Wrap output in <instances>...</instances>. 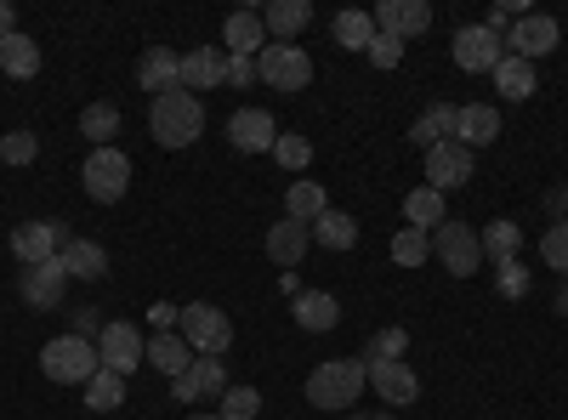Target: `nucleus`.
<instances>
[{"instance_id": "1", "label": "nucleus", "mask_w": 568, "mask_h": 420, "mask_svg": "<svg viewBox=\"0 0 568 420\" xmlns=\"http://www.w3.org/2000/svg\"><path fill=\"white\" fill-rule=\"evenodd\" d=\"M149 131H154L160 148H187V143H200V131H205V103L194 98V91H165V98L149 103Z\"/></svg>"}, {"instance_id": "2", "label": "nucleus", "mask_w": 568, "mask_h": 420, "mask_svg": "<svg viewBox=\"0 0 568 420\" xmlns=\"http://www.w3.org/2000/svg\"><path fill=\"white\" fill-rule=\"evenodd\" d=\"M364 387H369L364 358H329V363H318L313 376H307V403H313V409H336V414H347V409L358 403Z\"/></svg>"}, {"instance_id": "3", "label": "nucleus", "mask_w": 568, "mask_h": 420, "mask_svg": "<svg viewBox=\"0 0 568 420\" xmlns=\"http://www.w3.org/2000/svg\"><path fill=\"white\" fill-rule=\"evenodd\" d=\"M103 369L98 358V341H80V336H58L40 347V376L58 381V387H85L91 376Z\"/></svg>"}, {"instance_id": "4", "label": "nucleus", "mask_w": 568, "mask_h": 420, "mask_svg": "<svg viewBox=\"0 0 568 420\" xmlns=\"http://www.w3.org/2000/svg\"><path fill=\"white\" fill-rule=\"evenodd\" d=\"M80 182H85V199L91 205H120L125 188H131V160L109 143V148H91L85 165H80Z\"/></svg>"}, {"instance_id": "5", "label": "nucleus", "mask_w": 568, "mask_h": 420, "mask_svg": "<svg viewBox=\"0 0 568 420\" xmlns=\"http://www.w3.org/2000/svg\"><path fill=\"white\" fill-rule=\"evenodd\" d=\"M256 80L273 85V91H307V85H313V58L302 52V45L267 40L262 58H256Z\"/></svg>"}, {"instance_id": "6", "label": "nucleus", "mask_w": 568, "mask_h": 420, "mask_svg": "<svg viewBox=\"0 0 568 420\" xmlns=\"http://www.w3.org/2000/svg\"><path fill=\"white\" fill-rule=\"evenodd\" d=\"M182 341L200 358H222L233 347V324L216 301H194V307H182Z\"/></svg>"}, {"instance_id": "7", "label": "nucleus", "mask_w": 568, "mask_h": 420, "mask_svg": "<svg viewBox=\"0 0 568 420\" xmlns=\"http://www.w3.org/2000/svg\"><path fill=\"white\" fill-rule=\"evenodd\" d=\"M433 256L444 262V273L471 278V273H478V262H484L478 227H466V222H444V227H433Z\"/></svg>"}, {"instance_id": "8", "label": "nucleus", "mask_w": 568, "mask_h": 420, "mask_svg": "<svg viewBox=\"0 0 568 420\" xmlns=\"http://www.w3.org/2000/svg\"><path fill=\"white\" fill-rule=\"evenodd\" d=\"M98 358H103V369H114V376H131V369L149 363V341H142L136 324L114 318V324H103V336H98Z\"/></svg>"}, {"instance_id": "9", "label": "nucleus", "mask_w": 568, "mask_h": 420, "mask_svg": "<svg viewBox=\"0 0 568 420\" xmlns=\"http://www.w3.org/2000/svg\"><path fill=\"white\" fill-rule=\"evenodd\" d=\"M557 45H562L557 18H546V12H524V18H511V34H506V52H511V58L535 63V58H551Z\"/></svg>"}, {"instance_id": "10", "label": "nucleus", "mask_w": 568, "mask_h": 420, "mask_svg": "<svg viewBox=\"0 0 568 420\" xmlns=\"http://www.w3.org/2000/svg\"><path fill=\"white\" fill-rule=\"evenodd\" d=\"M500 58H506V34H495V29H484V23L455 29V69H466V74H495Z\"/></svg>"}, {"instance_id": "11", "label": "nucleus", "mask_w": 568, "mask_h": 420, "mask_svg": "<svg viewBox=\"0 0 568 420\" xmlns=\"http://www.w3.org/2000/svg\"><path fill=\"white\" fill-rule=\"evenodd\" d=\"M69 239H74L69 222H23V227H12V256H18L23 267H40V262L63 256Z\"/></svg>"}, {"instance_id": "12", "label": "nucleus", "mask_w": 568, "mask_h": 420, "mask_svg": "<svg viewBox=\"0 0 568 420\" xmlns=\"http://www.w3.org/2000/svg\"><path fill=\"white\" fill-rule=\"evenodd\" d=\"M222 392H227V363L222 358H194L171 381V398L176 403H205V398H222Z\"/></svg>"}, {"instance_id": "13", "label": "nucleus", "mask_w": 568, "mask_h": 420, "mask_svg": "<svg viewBox=\"0 0 568 420\" xmlns=\"http://www.w3.org/2000/svg\"><path fill=\"white\" fill-rule=\"evenodd\" d=\"M63 290H69L63 256H52V262H40V267H23V273H18V296H23L29 307H40V313H52V307L63 301Z\"/></svg>"}, {"instance_id": "14", "label": "nucleus", "mask_w": 568, "mask_h": 420, "mask_svg": "<svg viewBox=\"0 0 568 420\" xmlns=\"http://www.w3.org/2000/svg\"><path fill=\"white\" fill-rule=\"evenodd\" d=\"M471 182V148L460 143H438V148H426V188H438V194H455Z\"/></svg>"}, {"instance_id": "15", "label": "nucleus", "mask_w": 568, "mask_h": 420, "mask_svg": "<svg viewBox=\"0 0 568 420\" xmlns=\"http://www.w3.org/2000/svg\"><path fill=\"white\" fill-rule=\"evenodd\" d=\"M369 18H375V34H398V40L433 29V7L426 0H382Z\"/></svg>"}, {"instance_id": "16", "label": "nucleus", "mask_w": 568, "mask_h": 420, "mask_svg": "<svg viewBox=\"0 0 568 420\" xmlns=\"http://www.w3.org/2000/svg\"><path fill=\"white\" fill-rule=\"evenodd\" d=\"M227 143L240 148V154H273L278 125H273V114H267V109H240V114L227 120Z\"/></svg>"}, {"instance_id": "17", "label": "nucleus", "mask_w": 568, "mask_h": 420, "mask_svg": "<svg viewBox=\"0 0 568 420\" xmlns=\"http://www.w3.org/2000/svg\"><path fill=\"white\" fill-rule=\"evenodd\" d=\"M364 369H369V387L382 392L393 409H409V403L420 398V376H415L404 358H398V363H364Z\"/></svg>"}, {"instance_id": "18", "label": "nucleus", "mask_w": 568, "mask_h": 420, "mask_svg": "<svg viewBox=\"0 0 568 420\" xmlns=\"http://www.w3.org/2000/svg\"><path fill=\"white\" fill-rule=\"evenodd\" d=\"M136 80H142V91H154V98L182 91V52H171V45H149L142 63H136Z\"/></svg>"}, {"instance_id": "19", "label": "nucleus", "mask_w": 568, "mask_h": 420, "mask_svg": "<svg viewBox=\"0 0 568 420\" xmlns=\"http://www.w3.org/2000/svg\"><path fill=\"white\" fill-rule=\"evenodd\" d=\"M291 318L302 324L307 336H329L342 324V301L329 296V290H302L296 301H291Z\"/></svg>"}, {"instance_id": "20", "label": "nucleus", "mask_w": 568, "mask_h": 420, "mask_svg": "<svg viewBox=\"0 0 568 420\" xmlns=\"http://www.w3.org/2000/svg\"><path fill=\"white\" fill-rule=\"evenodd\" d=\"M227 80V58L216 52V45H194V52H182V91H216Z\"/></svg>"}, {"instance_id": "21", "label": "nucleus", "mask_w": 568, "mask_h": 420, "mask_svg": "<svg viewBox=\"0 0 568 420\" xmlns=\"http://www.w3.org/2000/svg\"><path fill=\"white\" fill-rule=\"evenodd\" d=\"M307 245H313V233H307L302 222H291V216H278V222L267 227V256H273L278 273H291V267L307 256Z\"/></svg>"}, {"instance_id": "22", "label": "nucleus", "mask_w": 568, "mask_h": 420, "mask_svg": "<svg viewBox=\"0 0 568 420\" xmlns=\"http://www.w3.org/2000/svg\"><path fill=\"white\" fill-rule=\"evenodd\" d=\"M495 136H500V109H495V103H466V109H460V125H455V143H460V148L478 154V148L495 143Z\"/></svg>"}, {"instance_id": "23", "label": "nucleus", "mask_w": 568, "mask_h": 420, "mask_svg": "<svg viewBox=\"0 0 568 420\" xmlns=\"http://www.w3.org/2000/svg\"><path fill=\"white\" fill-rule=\"evenodd\" d=\"M222 45H227V58H262V45H267L262 12H233L222 23Z\"/></svg>"}, {"instance_id": "24", "label": "nucleus", "mask_w": 568, "mask_h": 420, "mask_svg": "<svg viewBox=\"0 0 568 420\" xmlns=\"http://www.w3.org/2000/svg\"><path fill=\"white\" fill-rule=\"evenodd\" d=\"M535 85H540V74H535V63H524V58H500L495 63V91H500V98L506 103H529L535 98Z\"/></svg>"}, {"instance_id": "25", "label": "nucleus", "mask_w": 568, "mask_h": 420, "mask_svg": "<svg viewBox=\"0 0 568 420\" xmlns=\"http://www.w3.org/2000/svg\"><path fill=\"white\" fill-rule=\"evenodd\" d=\"M63 273L69 278H85V285H98V278L109 273V250L98 239H69L63 245Z\"/></svg>"}, {"instance_id": "26", "label": "nucleus", "mask_w": 568, "mask_h": 420, "mask_svg": "<svg viewBox=\"0 0 568 420\" xmlns=\"http://www.w3.org/2000/svg\"><path fill=\"white\" fill-rule=\"evenodd\" d=\"M0 74H12V80H34L40 74V45L23 29L0 40Z\"/></svg>"}, {"instance_id": "27", "label": "nucleus", "mask_w": 568, "mask_h": 420, "mask_svg": "<svg viewBox=\"0 0 568 420\" xmlns=\"http://www.w3.org/2000/svg\"><path fill=\"white\" fill-rule=\"evenodd\" d=\"M262 23H267V34H278L284 45H291V34H302L313 23V7H307V0H267Z\"/></svg>"}, {"instance_id": "28", "label": "nucleus", "mask_w": 568, "mask_h": 420, "mask_svg": "<svg viewBox=\"0 0 568 420\" xmlns=\"http://www.w3.org/2000/svg\"><path fill=\"white\" fill-rule=\"evenodd\" d=\"M187 363H194V347H187L176 330H165V336H154V341H149V369H160V376H171V381H176Z\"/></svg>"}, {"instance_id": "29", "label": "nucleus", "mask_w": 568, "mask_h": 420, "mask_svg": "<svg viewBox=\"0 0 568 420\" xmlns=\"http://www.w3.org/2000/svg\"><path fill=\"white\" fill-rule=\"evenodd\" d=\"M307 233H313V245H324V250H353L358 245V222L347 211H324Z\"/></svg>"}, {"instance_id": "30", "label": "nucleus", "mask_w": 568, "mask_h": 420, "mask_svg": "<svg viewBox=\"0 0 568 420\" xmlns=\"http://www.w3.org/2000/svg\"><path fill=\"white\" fill-rule=\"evenodd\" d=\"M324 211H329V194L318 188V182H291V194H284V216L302 222V227H313Z\"/></svg>"}, {"instance_id": "31", "label": "nucleus", "mask_w": 568, "mask_h": 420, "mask_svg": "<svg viewBox=\"0 0 568 420\" xmlns=\"http://www.w3.org/2000/svg\"><path fill=\"white\" fill-rule=\"evenodd\" d=\"M404 222H409V227H420V233L444 227V222H449V211H444V194H438V188H415V194L404 199Z\"/></svg>"}, {"instance_id": "32", "label": "nucleus", "mask_w": 568, "mask_h": 420, "mask_svg": "<svg viewBox=\"0 0 568 420\" xmlns=\"http://www.w3.org/2000/svg\"><path fill=\"white\" fill-rule=\"evenodd\" d=\"M120 131V109L114 103H85L80 109V136L91 148H109V136Z\"/></svg>"}, {"instance_id": "33", "label": "nucleus", "mask_w": 568, "mask_h": 420, "mask_svg": "<svg viewBox=\"0 0 568 420\" xmlns=\"http://www.w3.org/2000/svg\"><path fill=\"white\" fill-rule=\"evenodd\" d=\"M329 34H336V45H347V52H369L375 40V18L369 12H336V23H329Z\"/></svg>"}, {"instance_id": "34", "label": "nucleus", "mask_w": 568, "mask_h": 420, "mask_svg": "<svg viewBox=\"0 0 568 420\" xmlns=\"http://www.w3.org/2000/svg\"><path fill=\"white\" fill-rule=\"evenodd\" d=\"M125 403V376H114V369H98V376L85 381V409H120Z\"/></svg>"}, {"instance_id": "35", "label": "nucleus", "mask_w": 568, "mask_h": 420, "mask_svg": "<svg viewBox=\"0 0 568 420\" xmlns=\"http://www.w3.org/2000/svg\"><path fill=\"white\" fill-rule=\"evenodd\" d=\"M478 239H484V256L511 262V256H517V245H524V227H517V222H489V227L478 233Z\"/></svg>"}, {"instance_id": "36", "label": "nucleus", "mask_w": 568, "mask_h": 420, "mask_svg": "<svg viewBox=\"0 0 568 420\" xmlns=\"http://www.w3.org/2000/svg\"><path fill=\"white\" fill-rule=\"evenodd\" d=\"M426 256H433V233H420V227H398L393 233V262L398 267H420Z\"/></svg>"}, {"instance_id": "37", "label": "nucleus", "mask_w": 568, "mask_h": 420, "mask_svg": "<svg viewBox=\"0 0 568 420\" xmlns=\"http://www.w3.org/2000/svg\"><path fill=\"white\" fill-rule=\"evenodd\" d=\"M409 347V330H398V324H387V330H375L369 347H364V363H398Z\"/></svg>"}, {"instance_id": "38", "label": "nucleus", "mask_w": 568, "mask_h": 420, "mask_svg": "<svg viewBox=\"0 0 568 420\" xmlns=\"http://www.w3.org/2000/svg\"><path fill=\"white\" fill-rule=\"evenodd\" d=\"M273 160H278V171H307L313 165V143H307V136H296V131H278Z\"/></svg>"}, {"instance_id": "39", "label": "nucleus", "mask_w": 568, "mask_h": 420, "mask_svg": "<svg viewBox=\"0 0 568 420\" xmlns=\"http://www.w3.org/2000/svg\"><path fill=\"white\" fill-rule=\"evenodd\" d=\"M216 403H222V409H216L222 420H256V409H262V392H256V387H227Z\"/></svg>"}, {"instance_id": "40", "label": "nucleus", "mask_w": 568, "mask_h": 420, "mask_svg": "<svg viewBox=\"0 0 568 420\" xmlns=\"http://www.w3.org/2000/svg\"><path fill=\"white\" fill-rule=\"evenodd\" d=\"M495 290H500L506 301H524V296H529V267L517 262V256H511V262H495Z\"/></svg>"}, {"instance_id": "41", "label": "nucleus", "mask_w": 568, "mask_h": 420, "mask_svg": "<svg viewBox=\"0 0 568 420\" xmlns=\"http://www.w3.org/2000/svg\"><path fill=\"white\" fill-rule=\"evenodd\" d=\"M540 262L568 278V222H551V227L540 233Z\"/></svg>"}, {"instance_id": "42", "label": "nucleus", "mask_w": 568, "mask_h": 420, "mask_svg": "<svg viewBox=\"0 0 568 420\" xmlns=\"http://www.w3.org/2000/svg\"><path fill=\"white\" fill-rule=\"evenodd\" d=\"M34 154H40V136H34V131L0 136V160H7V165H34Z\"/></svg>"}, {"instance_id": "43", "label": "nucleus", "mask_w": 568, "mask_h": 420, "mask_svg": "<svg viewBox=\"0 0 568 420\" xmlns=\"http://www.w3.org/2000/svg\"><path fill=\"white\" fill-rule=\"evenodd\" d=\"M420 120L438 131V143H455V125H460V109H455V103H426Z\"/></svg>"}, {"instance_id": "44", "label": "nucleus", "mask_w": 568, "mask_h": 420, "mask_svg": "<svg viewBox=\"0 0 568 420\" xmlns=\"http://www.w3.org/2000/svg\"><path fill=\"white\" fill-rule=\"evenodd\" d=\"M369 63H375V69H398V63H404V40H398V34H375V40H369Z\"/></svg>"}, {"instance_id": "45", "label": "nucleus", "mask_w": 568, "mask_h": 420, "mask_svg": "<svg viewBox=\"0 0 568 420\" xmlns=\"http://www.w3.org/2000/svg\"><path fill=\"white\" fill-rule=\"evenodd\" d=\"M69 336L98 341V336H103V313H98V307H74V330H69Z\"/></svg>"}, {"instance_id": "46", "label": "nucleus", "mask_w": 568, "mask_h": 420, "mask_svg": "<svg viewBox=\"0 0 568 420\" xmlns=\"http://www.w3.org/2000/svg\"><path fill=\"white\" fill-rule=\"evenodd\" d=\"M256 80V58H227V85H251Z\"/></svg>"}, {"instance_id": "47", "label": "nucleus", "mask_w": 568, "mask_h": 420, "mask_svg": "<svg viewBox=\"0 0 568 420\" xmlns=\"http://www.w3.org/2000/svg\"><path fill=\"white\" fill-rule=\"evenodd\" d=\"M149 324H154V330L165 336V330H171V324H182V307H171V301H154V313H149Z\"/></svg>"}, {"instance_id": "48", "label": "nucleus", "mask_w": 568, "mask_h": 420, "mask_svg": "<svg viewBox=\"0 0 568 420\" xmlns=\"http://www.w3.org/2000/svg\"><path fill=\"white\" fill-rule=\"evenodd\" d=\"M511 12H517V18H524V0H500V7L489 12V23H484V29H495V34H500V29L511 23Z\"/></svg>"}, {"instance_id": "49", "label": "nucleus", "mask_w": 568, "mask_h": 420, "mask_svg": "<svg viewBox=\"0 0 568 420\" xmlns=\"http://www.w3.org/2000/svg\"><path fill=\"white\" fill-rule=\"evenodd\" d=\"M409 143H415V148H438V131L426 125V120H415V125H409Z\"/></svg>"}, {"instance_id": "50", "label": "nucleus", "mask_w": 568, "mask_h": 420, "mask_svg": "<svg viewBox=\"0 0 568 420\" xmlns=\"http://www.w3.org/2000/svg\"><path fill=\"white\" fill-rule=\"evenodd\" d=\"M546 211H551L557 222H568V188H551V194H546Z\"/></svg>"}, {"instance_id": "51", "label": "nucleus", "mask_w": 568, "mask_h": 420, "mask_svg": "<svg viewBox=\"0 0 568 420\" xmlns=\"http://www.w3.org/2000/svg\"><path fill=\"white\" fill-rule=\"evenodd\" d=\"M18 34V12H12V0H0V40Z\"/></svg>"}, {"instance_id": "52", "label": "nucleus", "mask_w": 568, "mask_h": 420, "mask_svg": "<svg viewBox=\"0 0 568 420\" xmlns=\"http://www.w3.org/2000/svg\"><path fill=\"white\" fill-rule=\"evenodd\" d=\"M557 318H568V278H562V290H557Z\"/></svg>"}, {"instance_id": "53", "label": "nucleus", "mask_w": 568, "mask_h": 420, "mask_svg": "<svg viewBox=\"0 0 568 420\" xmlns=\"http://www.w3.org/2000/svg\"><path fill=\"white\" fill-rule=\"evenodd\" d=\"M187 420H222V414H187Z\"/></svg>"}, {"instance_id": "54", "label": "nucleus", "mask_w": 568, "mask_h": 420, "mask_svg": "<svg viewBox=\"0 0 568 420\" xmlns=\"http://www.w3.org/2000/svg\"><path fill=\"white\" fill-rule=\"evenodd\" d=\"M347 420H364V414H347Z\"/></svg>"}]
</instances>
